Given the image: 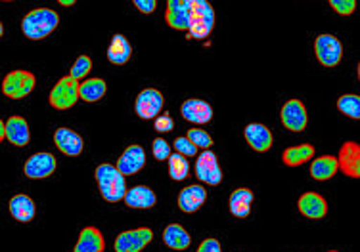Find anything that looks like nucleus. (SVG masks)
Segmentation results:
<instances>
[{
  "mask_svg": "<svg viewBox=\"0 0 360 252\" xmlns=\"http://www.w3.org/2000/svg\"><path fill=\"white\" fill-rule=\"evenodd\" d=\"M60 23V15L50 8H37L29 12L21 21V31L29 41H42L46 39Z\"/></svg>",
  "mask_w": 360,
  "mask_h": 252,
  "instance_id": "obj_1",
  "label": "nucleus"
},
{
  "mask_svg": "<svg viewBox=\"0 0 360 252\" xmlns=\"http://www.w3.org/2000/svg\"><path fill=\"white\" fill-rule=\"evenodd\" d=\"M94 176H96L98 190L108 203H117V201L125 199L129 190H127L125 176L119 172L117 166L108 163L100 164L94 172Z\"/></svg>",
  "mask_w": 360,
  "mask_h": 252,
  "instance_id": "obj_2",
  "label": "nucleus"
},
{
  "mask_svg": "<svg viewBox=\"0 0 360 252\" xmlns=\"http://www.w3.org/2000/svg\"><path fill=\"white\" fill-rule=\"evenodd\" d=\"M215 27V10L207 0H190V25L188 39L203 41Z\"/></svg>",
  "mask_w": 360,
  "mask_h": 252,
  "instance_id": "obj_3",
  "label": "nucleus"
},
{
  "mask_svg": "<svg viewBox=\"0 0 360 252\" xmlns=\"http://www.w3.org/2000/svg\"><path fill=\"white\" fill-rule=\"evenodd\" d=\"M79 86H81V82H77L75 79H71L70 75L62 77V79L54 84L52 92H50V105L58 111L71 110V107L81 100Z\"/></svg>",
  "mask_w": 360,
  "mask_h": 252,
  "instance_id": "obj_4",
  "label": "nucleus"
},
{
  "mask_svg": "<svg viewBox=\"0 0 360 252\" xmlns=\"http://www.w3.org/2000/svg\"><path fill=\"white\" fill-rule=\"evenodd\" d=\"M35 75L29 71H12L2 81V94L12 100H23L35 88Z\"/></svg>",
  "mask_w": 360,
  "mask_h": 252,
  "instance_id": "obj_5",
  "label": "nucleus"
},
{
  "mask_svg": "<svg viewBox=\"0 0 360 252\" xmlns=\"http://www.w3.org/2000/svg\"><path fill=\"white\" fill-rule=\"evenodd\" d=\"M163 94H161L160 90L155 88H146L142 90L139 95H136V102H134V110H136V115L140 119H158L163 110Z\"/></svg>",
  "mask_w": 360,
  "mask_h": 252,
  "instance_id": "obj_6",
  "label": "nucleus"
},
{
  "mask_svg": "<svg viewBox=\"0 0 360 252\" xmlns=\"http://www.w3.org/2000/svg\"><path fill=\"white\" fill-rule=\"evenodd\" d=\"M153 239V232L150 227H139L131 232L119 233L115 239V252H140L146 245H150Z\"/></svg>",
  "mask_w": 360,
  "mask_h": 252,
  "instance_id": "obj_7",
  "label": "nucleus"
},
{
  "mask_svg": "<svg viewBox=\"0 0 360 252\" xmlns=\"http://www.w3.org/2000/svg\"><path fill=\"white\" fill-rule=\"evenodd\" d=\"M314 52H316V58L324 67H335L341 62L343 48L333 34H320L314 42Z\"/></svg>",
  "mask_w": 360,
  "mask_h": 252,
  "instance_id": "obj_8",
  "label": "nucleus"
},
{
  "mask_svg": "<svg viewBox=\"0 0 360 252\" xmlns=\"http://www.w3.org/2000/svg\"><path fill=\"white\" fill-rule=\"evenodd\" d=\"M195 176L200 178L203 184L219 185L222 180V171L219 159L213 151H203L195 161Z\"/></svg>",
  "mask_w": 360,
  "mask_h": 252,
  "instance_id": "obj_9",
  "label": "nucleus"
},
{
  "mask_svg": "<svg viewBox=\"0 0 360 252\" xmlns=\"http://www.w3.org/2000/svg\"><path fill=\"white\" fill-rule=\"evenodd\" d=\"M56 171V157L50 155L46 151L42 153H35L25 161L23 164V172L25 176L31 178V180H42V178L52 176Z\"/></svg>",
  "mask_w": 360,
  "mask_h": 252,
  "instance_id": "obj_10",
  "label": "nucleus"
},
{
  "mask_svg": "<svg viewBox=\"0 0 360 252\" xmlns=\"http://www.w3.org/2000/svg\"><path fill=\"white\" fill-rule=\"evenodd\" d=\"M280 117H282V123H284L285 128L291 130V132H303L307 128V123H309L305 105L299 102V100L285 102Z\"/></svg>",
  "mask_w": 360,
  "mask_h": 252,
  "instance_id": "obj_11",
  "label": "nucleus"
},
{
  "mask_svg": "<svg viewBox=\"0 0 360 252\" xmlns=\"http://www.w3.org/2000/svg\"><path fill=\"white\" fill-rule=\"evenodd\" d=\"M165 20L169 27L176 31H188L190 25V0H169Z\"/></svg>",
  "mask_w": 360,
  "mask_h": 252,
  "instance_id": "obj_12",
  "label": "nucleus"
},
{
  "mask_svg": "<svg viewBox=\"0 0 360 252\" xmlns=\"http://www.w3.org/2000/svg\"><path fill=\"white\" fill-rule=\"evenodd\" d=\"M340 171L349 178H360V145L356 142H345L340 150Z\"/></svg>",
  "mask_w": 360,
  "mask_h": 252,
  "instance_id": "obj_13",
  "label": "nucleus"
},
{
  "mask_svg": "<svg viewBox=\"0 0 360 252\" xmlns=\"http://www.w3.org/2000/svg\"><path fill=\"white\" fill-rule=\"evenodd\" d=\"M243 136L248 145L257 153H264L272 147V132L261 123L248 124L243 130Z\"/></svg>",
  "mask_w": 360,
  "mask_h": 252,
  "instance_id": "obj_14",
  "label": "nucleus"
},
{
  "mask_svg": "<svg viewBox=\"0 0 360 252\" xmlns=\"http://www.w3.org/2000/svg\"><path fill=\"white\" fill-rule=\"evenodd\" d=\"M146 164V151L140 147V145H131V147H127L123 151V155L119 157L117 166L119 172L123 174V176H132V174H136L144 168Z\"/></svg>",
  "mask_w": 360,
  "mask_h": 252,
  "instance_id": "obj_15",
  "label": "nucleus"
},
{
  "mask_svg": "<svg viewBox=\"0 0 360 252\" xmlns=\"http://www.w3.org/2000/svg\"><path fill=\"white\" fill-rule=\"evenodd\" d=\"M180 113H182V117L186 119L188 123L194 124H207L213 119V107L207 102L195 100V98L194 100H186V102L182 103Z\"/></svg>",
  "mask_w": 360,
  "mask_h": 252,
  "instance_id": "obj_16",
  "label": "nucleus"
},
{
  "mask_svg": "<svg viewBox=\"0 0 360 252\" xmlns=\"http://www.w3.org/2000/svg\"><path fill=\"white\" fill-rule=\"evenodd\" d=\"M54 143H56V147L62 151L63 155H68V157H77V155H81L84 147L83 138L70 128L56 130Z\"/></svg>",
  "mask_w": 360,
  "mask_h": 252,
  "instance_id": "obj_17",
  "label": "nucleus"
},
{
  "mask_svg": "<svg viewBox=\"0 0 360 252\" xmlns=\"http://www.w3.org/2000/svg\"><path fill=\"white\" fill-rule=\"evenodd\" d=\"M205 199H207V191L203 185H188L180 191L179 195L180 211L186 212V214L198 212L205 203Z\"/></svg>",
  "mask_w": 360,
  "mask_h": 252,
  "instance_id": "obj_18",
  "label": "nucleus"
},
{
  "mask_svg": "<svg viewBox=\"0 0 360 252\" xmlns=\"http://www.w3.org/2000/svg\"><path fill=\"white\" fill-rule=\"evenodd\" d=\"M299 212L311 220H320L326 216V211H328V205L322 195L319 193H303L299 197Z\"/></svg>",
  "mask_w": 360,
  "mask_h": 252,
  "instance_id": "obj_19",
  "label": "nucleus"
},
{
  "mask_svg": "<svg viewBox=\"0 0 360 252\" xmlns=\"http://www.w3.org/2000/svg\"><path fill=\"white\" fill-rule=\"evenodd\" d=\"M6 138L15 147H25L31 140L27 121L23 117H10L6 121Z\"/></svg>",
  "mask_w": 360,
  "mask_h": 252,
  "instance_id": "obj_20",
  "label": "nucleus"
},
{
  "mask_svg": "<svg viewBox=\"0 0 360 252\" xmlns=\"http://www.w3.org/2000/svg\"><path fill=\"white\" fill-rule=\"evenodd\" d=\"M105 241L104 235L100 233L98 227H84L81 235H79V241H77L73 252H104Z\"/></svg>",
  "mask_w": 360,
  "mask_h": 252,
  "instance_id": "obj_21",
  "label": "nucleus"
},
{
  "mask_svg": "<svg viewBox=\"0 0 360 252\" xmlns=\"http://www.w3.org/2000/svg\"><path fill=\"white\" fill-rule=\"evenodd\" d=\"M132 55V46L125 34H113L108 48V60L113 65H125Z\"/></svg>",
  "mask_w": 360,
  "mask_h": 252,
  "instance_id": "obj_22",
  "label": "nucleus"
},
{
  "mask_svg": "<svg viewBox=\"0 0 360 252\" xmlns=\"http://www.w3.org/2000/svg\"><path fill=\"white\" fill-rule=\"evenodd\" d=\"M251 205H253V191L248 190V187H240V190L232 191L229 201L232 216H236V218H248L251 212Z\"/></svg>",
  "mask_w": 360,
  "mask_h": 252,
  "instance_id": "obj_23",
  "label": "nucleus"
},
{
  "mask_svg": "<svg viewBox=\"0 0 360 252\" xmlns=\"http://www.w3.org/2000/svg\"><path fill=\"white\" fill-rule=\"evenodd\" d=\"M155 201H158L155 193L146 185L131 187L125 195V203L129 208H152L155 205Z\"/></svg>",
  "mask_w": 360,
  "mask_h": 252,
  "instance_id": "obj_24",
  "label": "nucleus"
},
{
  "mask_svg": "<svg viewBox=\"0 0 360 252\" xmlns=\"http://www.w3.org/2000/svg\"><path fill=\"white\" fill-rule=\"evenodd\" d=\"M10 212L18 222L27 224L35 218V203L29 195H14L10 199Z\"/></svg>",
  "mask_w": 360,
  "mask_h": 252,
  "instance_id": "obj_25",
  "label": "nucleus"
},
{
  "mask_svg": "<svg viewBox=\"0 0 360 252\" xmlns=\"http://www.w3.org/2000/svg\"><path fill=\"white\" fill-rule=\"evenodd\" d=\"M338 171H340V161H338V157H332V155L314 159L311 164V176L314 180H319V182L330 180V178L335 176Z\"/></svg>",
  "mask_w": 360,
  "mask_h": 252,
  "instance_id": "obj_26",
  "label": "nucleus"
},
{
  "mask_svg": "<svg viewBox=\"0 0 360 252\" xmlns=\"http://www.w3.org/2000/svg\"><path fill=\"white\" fill-rule=\"evenodd\" d=\"M163 241L173 251H186L190 246V233L180 224H171L167 225L165 232H163Z\"/></svg>",
  "mask_w": 360,
  "mask_h": 252,
  "instance_id": "obj_27",
  "label": "nucleus"
},
{
  "mask_svg": "<svg viewBox=\"0 0 360 252\" xmlns=\"http://www.w3.org/2000/svg\"><path fill=\"white\" fill-rule=\"evenodd\" d=\"M108 92V84L102 79H86V81L81 82L79 86V94H81V100L89 103L100 102L102 98Z\"/></svg>",
  "mask_w": 360,
  "mask_h": 252,
  "instance_id": "obj_28",
  "label": "nucleus"
},
{
  "mask_svg": "<svg viewBox=\"0 0 360 252\" xmlns=\"http://www.w3.org/2000/svg\"><path fill=\"white\" fill-rule=\"evenodd\" d=\"M314 157V147L311 143H301V145H293V147H288L282 155V161L288 166H299V164L307 163Z\"/></svg>",
  "mask_w": 360,
  "mask_h": 252,
  "instance_id": "obj_29",
  "label": "nucleus"
},
{
  "mask_svg": "<svg viewBox=\"0 0 360 252\" xmlns=\"http://www.w3.org/2000/svg\"><path fill=\"white\" fill-rule=\"evenodd\" d=\"M188 172H190V164H188L186 157L180 155V153H173L169 157V174H171V178L174 182H182L188 176Z\"/></svg>",
  "mask_w": 360,
  "mask_h": 252,
  "instance_id": "obj_30",
  "label": "nucleus"
},
{
  "mask_svg": "<svg viewBox=\"0 0 360 252\" xmlns=\"http://www.w3.org/2000/svg\"><path fill=\"white\" fill-rule=\"evenodd\" d=\"M338 110L351 119H360V95L345 94L338 100Z\"/></svg>",
  "mask_w": 360,
  "mask_h": 252,
  "instance_id": "obj_31",
  "label": "nucleus"
},
{
  "mask_svg": "<svg viewBox=\"0 0 360 252\" xmlns=\"http://www.w3.org/2000/svg\"><path fill=\"white\" fill-rule=\"evenodd\" d=\"M90 71H92V60H90L89 55H79L73 63V67H71L70 77L71 79H75L77 82L79 81H86L84 77L89 75Z\"/></svg>",
  "mask_w": 360,
  "mask_h": 252,
  "instance_id": "obj_32",
  "label": "nucleus"
},
{
  "mask_svg": "<svg viewBox=\"0 0 360 252\" xmlns=\"http://www.w3.org/2000/svg\"><path fill=\"white\" fill-rule=\"evenodd\" d=\"M186 136L192 140V143H194V145H198V150L209 151L211 147H213V138L209 136L205 130L192 128V130H188Z\"/></svg>",
  "mask_w": 360,
  "mask_h": 252,
  "instance_id": "obj_33",
  "label": "nucleus"
},
{
  "mask_svg": "<svg viewBox=\"0 0 360 252\" xmlns=\"http://www.w3.org/2000/svg\"><path fill=\"white\" fill-rule=\"evenodd\" d=\"M174 151L180 153V155H184V157H194L195 153H198V145L192 143V140L188 136H180L174 140Z\"/></svg>",
  "mask_w": 360,
  "mask_h": 252,
  "instance_id": "obj_34",
  "label": "nucleus"
},
{
  "mask_svg": "<svg viewBox=\"0 0 360 252\" xmlns=\"http://www.w3.org/2000/svg\"><path fill=\"white\" fill-rule=\"evenodd\" d=\"M152 150L153 157L158 159V161H167V159L173 155V153H171V145H169L163 138H155V140H153Z\"/></svg>",
  "mask_w": 360,
  "mask_h": 252,
  "instance_id": "obj_35",
  "label": "nucleus"
},
{
  "mask_svg": "<svg viewBox=\"0 0 360 252\" xmlns=\"http://www.w3.org/2000/svg\"><path fill=\"white\" fill-rule=\"evenodd\" d=\"M330 6L340 15H351L356 10V0H330Z\"/></svg>",
  "mask_w": 360,
  "mask_h": 252,
  "instance_id": "obj_36",
  "label": "nucleus"
},
{
  "mask_svg": "<svg viewBox=\"0 0 360 252\" xmlns=\"http://www.w3.org/2000/svg\"><path fill=\"white\" fill-rule=\"evenodd\" d=\"M173 128L174 123L169 115H160L155 119V130H158V132H171Z\"/></svg>",
  "mask_w": 360,
  "mask_h": 252,
  "instance_id": "obj_37",
  "label": "nucleus"
},
{
  "mask_svg": "<svg viewBox=\"0 0 360 252\" xmlns=\"http://www.w3.org/2000/svg\"><path fill=\"white\" fill-rule=\"evenodd\" d=\"M198 252H222L221 243L217 239H205L201 241V245L198 246Z\"/></svg>",
  "mask_w": 360,
  "mask_h": 252,
  "instance_id": "obj_38",
  "label": "nucleus"
},
{
  "mask_svg": "<svg viewBox=\"0 0 360 252\" xmlns=\"http://www.w3.org/2000/svg\"><path fill=\"white\" fill-rule=\"evenodd\" d=\"M134 6L139 8L142 14H153L158 8V2L155 0H134Z\"/></svg>",
  "mask_w": 360,
  "mask_h": 252,
  "instance_id": "obj_39",
  "label": "nucleus"
},
{
  "mask_svg": "<svg viewBox=\"0 0 360 252\" xmlns=\"http://www.w3.org/2000/svg\"><path fill=\"white\" fill-rule=\"evenodd\" d=\"M0 140H6V121H0Z\"/></svg>",
  "mask_w": 360,
  "mask_h": 252,
  "instance_id": "obj_40",
  "label": "nucleus"
},
{
  "mask_svg": "<svg viewBox=\"0 0 360 252\" xmlns=\"http://www.w3.org/2000/svg\"><path fill=\"white\" fill-rule=\"evenodd\" d=\"M60 4H62V6H73L75 0H60Z\"/></svg>",
  "mask_w": 360,
  "mask_h": 252,
  "instance_id": "obj_41",
  "label": "nucleus"
},
{
  "mask_svg": "<svg viewBox=\"0 0 360 252\" xmlns=\"http://www.w3.org/2000/svg\"><path fill=\"white\" fill-rule=\"evenodd\" d=\"M359 81H360V63H359Z\"/></svg>",
  "mask_w": 360,
  "mask_h": 252,
  "instance_id": "obj_42",
  "label": "nucleus"
},
{
  "mask_svg": "<svg viewBox=\"0 0 360 252\" xmlns=\"http://www.w3.org/2000/svg\"><path fill=\"white\" fill-rule=\"evenodd\" d=\"M330 252H338V251H330Z\"/></svg>",
  "mask_w": 360,
  "mask_h": 252,
  "instance_id": "obj_43",
  "label": "nucleus"
}]
</instances>
